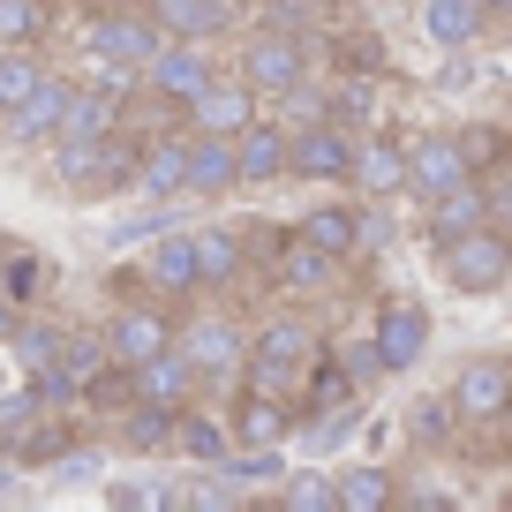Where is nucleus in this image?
Here are the masks:
<instances>
[{
    "label": "nucleus",
    "mask_w": 512,
    "mask_h": 512,
    "mask_svg": "<svg viewBox=\"0 0 512 512\" xmlns=\"http://www.w3.org/2000/svg\"><path fill=\"white\" fill-rule=\"evenodd\" d=\"M324 347H332V339H324L317 324L302 317V309H279V317L249 324V362H241V384L294 400V392L309 384V369L324 362Z\"/></svg>",
    "instance_id": "1"
},
{
    "label": "nucleus",
    "mask_w": 512,
    "mask_h": 512,
    "mask_svg": "<svg viewBox=\"0 0 512 512\" xmlns=\"http://www.w3.org/2000/svg\"><path fill=\"white\" fill-rule=\"evenodd\" d=\"M136 166H144V136H128V121L106 128V136H53V181L83 204L91 196H128Z\"/></svg>",
    "instance_id": "2"
},
{
    "label": "nucleus",
    "mask_w": 512,
    "mask_h": 512,
    "mask_svg": "<svg viewBox=\"0 0 512 512\" xmlns=\"http://www.w3.org/2000/svg\"><path fill=\"white\" fill-rule=\"evenodd\" d=\"M234 76L249 83L264 106H279L287 91H302L317 76V53H309L302 31H279V23H256V31L234 38Z\"/></svg>",
    "instance_id": "3"
},
{
    "label": "nucleus",
    "mask_w": 512,
    "mask_h": 512,
    "mask_svg": "<svg viewBox=\"0 0 512 512\" xmlns=\"http://www.w3.org/2000/svg\"><path fill=\"white\" fill-rule=\"evenodd\" d=\"M174 347L196 362L204 392H226V384H241V362H249V324H241L226 302L181 309V324H174Z\"/></svg>",
    "instance_id": "4"
},
{
    "label": "nucleus",
    "mask_w": 512,
    "mask_h": 512,
    "mask_svg": "<svg viewBox=\"0 0 512 512\" xmlns=\"http://www.w3.org/2000/svg\"><path fill=\"white\" fill-rule=\"evenodd\" d=\"M437 279L452 294H505L512 287V226L482 219L467 234H445L437 241Z\"/></svg>",
    "instance_id": "5"
},
{
    "label": "nucleus",
    "mask_w": 512,
    "mask_h": 512,
    "mask_svg": "<svg viewBox=\"0 0 512 512\" xmlns=\"http://www.w3.org/2000/svg\"><path fill=\"white\" fill-rule=\"evenodd\" d=\"M452 407H460V430H505L512 422V354H467L452 369Z\"/></svg>",
    "instance_id": "6"
},
{
    "label": "nucleus",
    "mask_w": 512,
    "mask_h": 512,
    "mask_svg": "<svg viewBox=\"0 0 512 512\" xmlns=\"http://www.w3.org/2000/svg\"><path fill=\"white\" fill-rule=\"evenodd\" d=\"M347 272H354L347 256L317 249L302 226H287V234H279V249L264 256V287H287V294H302V302H324V294H339V287H347Z\"/></svg>",
    "instance_id": "7"
},
{
    "label": "nucleus",
    "mask_w": 512,
    "mask_h": 512,
    "mask_svg": "<svg viewBox=\"0 0 512 512\" xmlns=\"http://www.w3.org/2000/svg\"><path fill=\"white\" fill-rule=\"evenodd\" d=\"M166 46L159 16L151 8H106V16L83 31V53H91V68H128V76H144V61Z\"/></svg>",
    "instance_id": "8"
},
{
    "label": "nucleus",
    "mask_w": 512,
    "mask_h": 512,
    "mask_svg": "<svg viewBox=\"0 0 512 512\" xmlns=\"http://www.w3.org/2000/svg\"><path fill=\"white\" fill-rule=\"evenodd\" d=\"M369 339H377L384 369H392V377H407V369H422V354H430L437 317H430V302H422V294H384L377 317H369Z\"/></svg>",
    "instance_id": "9"
},
{
    "label": "nucleus",
    "mask_w": 512,
    "mask_h": 512,
    "mask_svg": "<svg viewBox=\"0 0 512 512\" xmlns=\"http://www.w3.org/2000/svg\"><path fill=\"white\" fill-rule=\"evenodd\" d=\"M174 324H181V309H174V302H151V294L121 302V309L106 317V347H113V362L136 369V362H151V354H166V347H174Z\"/></svg>",
    "instance_id": "10"
},
{
    "label": "nucleus",
    "mask_w": 512,
    "mask_h": 512,
    "mask_svg": "<svg viewBox=\"0 0 512 512\" xmlns=\"http://www.w3.org/2000/svg\"><path fill=\"white\" fill-rule=\"evenodd\" d=\"M211 76H219V53H211L204 38H166V46L144 61V76H136V83H144L151 98H166V106L189 113V98L204 91Z\"/></svg>",
    "instance_id": "11"
},
{
    "label": "nucleus",
    "mask_w": 512,
    "mask_h": 512,
    "mask_svg": "<svg viewBox=\"0 0 512 512\" xmlns=\"http://www.w3.org/2000/svg\"><path fill=\"white\" fill-rule=\"evenodd\" d=\"M234 159H241V189H287V181H294V128L264 106L234 136Z\"/></svg>",
    "instance_id": "12"
},
{
    "label": "nucleus",
    "mask_w": 512,
    "mask_h": 512,
    "mask_svg": "<svg viewBox=\"0 0 512 512\" xmlns=\"http://www.w3.org/2000/svg\"><path fill=\"white\" fill-rule=\"evenodd\" d=\"M354 136H362V128H347V121H302L294 128V181H309V189H347Z\"/></svg>",
    "instance_id": "13"
},
{
    "label": "nucleus",
    "mask_w": 512,
    "mask_h": 512,
    "mask_svg": "<svg viewBox=\"0 0 512 512\" xmlns=\"http://www.w3.org/2000/svg\"><path fill=\"white\" fill-rule=\"evenodd\" d=\"M475 174V159H467V136L460 128H415L407 136V196H437V189H452V181H467Z\"/></svg>",
    "instance_id": "14"
},
{
    "label": "nucleus",
    "mask_w": 512,
    "mask_h": 512,
    "mask_svg": "<svg viewBox=\"0 0 512 512\" xmlns=\"http://www.w3.org/2000/svg\"><path fill=\"white\" fill-rule=\"evenodd\" d=\"M347 189L362 196V204H392V196H407V136H392V128H362V136H354Z\"/></svg>",
    "instance_id": "15"
},
{
    "label": "nucleus",
    "mask_w": 512,
    "mask_h": 512,
    "mask_svg": "<svg viewBox=\"0 0 512 512\" xmlns=\"http://www.w3.org/2000/svg\"><path fill=\"white\" fill-rule=\"evenodd\" d=\"M189 241H196V279H204V294H234L241 279H256L249 226L211 219V226H189Z\"/></svg>",
    "instance_id": "16"
},
{
    "label": "nucleus",
    "mask_w": 512,
    "mask_h": 512,
    "mask_svg": "<svg viewBox=\"0 0 512 512\" xmlns=\"http://www.w3.org/2000/svg\"><path fill=\"white\" fill-rule=\"evenodd\" d=\"M144 287L159 294V302H196L204 294V279H196V241H189V226H159L151 234V249H144Z\"/></svg>",
    "instance_id": "17"
},
{
    "label": "nucleus",
    "mask_w": 512,
    "mask_h": 512,
    "mask_svg": "<svg viewBox=\"0 0 512 512\" xmlns=\"http://www.w3.org/2000/svg\"><path fill=\"white\" fill-rule=\"evenodd\" d=\"M256 113H264V98H256V91H249L241 76H226V68H219V76H211L204 91L189 98L181 128H196V136H241V128H249Z\"/></svg>",
    "instance_id": "18"
},
{
    "label": "nucleus",
    "mask_w": 512,
    "mask_h": 512,
    "mask_svg": "<svg viewBox=\"0 0 512 512\" xmlns=\"http://www.w3.org/2000/svg\"><path fill=\"white\" fill-rule=\"evenodd\" d=\"M226 422H234V445H294L302 437V407L279 392H256V384H234Z\"/></svg>",
    "instance_id": "19"
},
{
    "label": "nucleus",
    "mask_w": 512,
    "mask_h": 512,
    "mask_svg": "<svg viewBox=\"0 0 512 512\" xmlns=\"http://www.w3.org/2000/svg\"><path fill=\"white\" fill-rule=\"evenodd\" d=\"M128 400H151V407H189V400H204V377H196V362L181 347H166V354H151V362H136L128 369Z\"/></svg>",
    "instance_id": "20"
},
{
    "label": "nucleus",
    "mask_w": 512,
    "mask_h": 512,
    "mask_svg": "<svg viewBox=\"0 0 512 512\" xmlns=\"http://www.w3.org/2000/svg\"><path fill=\"white\" fill-rule=\"evenodd\" d=\"M144 8L159 16L166 38H204V46H219V38H234L249 23L241 0H144Z\"/></svg>",
    "instance_id": "21"
},
{
    "label": "nucleus",
    "mask_w": 512,
    "mask_h": 512,
    "mask_svg": "<svg viewBox=\"0 0 512 512\" xmlns=\"http://www.w3.org/2000/svg\"><path fill=\"white\" fill-rule=\"evenodd\" d=\"M136 196H151V204H174V196H189V128H159V136H144Z\"/></svg>",
    "instance_id": "22"
},
{
    "label": "nucleus",
    "mask_w": 512,
    "mask_h": 512,
    "mask_svg": "<svg viewBox=\"0 0 512 512\" xmlns=\"http://www.w3.org/2000/svg\"><path fill=\"white\" fill-rule=\"evenodd\" d=\"M68 98H76V76H46L16 113H8V121H0V128H8V144H23V151H31V144H53V136H61V121H68Z\"/></svg>",
    "instance_id": "23"
},
{
    "label": "nucleus",
    "mask_w": 512,
    "mask_h": 512,
    "mask_svg": "<svg viewBox=\"0 0 512 512\" xmlns=\"http://www.w3.org/2000/svg\"><path fill=\"white\" fill-rule=\"evenodd\" d=\"M294 226H302L317 249H332V256H347V264H362V196H354V189H339V196H324V204H309Z\"/></svg>",
    "instance_id": "24"
},
{
    "label": "nucleus",
    "mask_w": 512,
    "mask_h": 512,
    "mask_svg": "<svg viewBox=\"0 0 512 512\" xmlns=\"http://www.w3.org/2000/svg\"><path fill=\"white\" fill-rule=\"evenodd\" d=\"M415 16H422V38L445 46V53H475L482 38H490V23H497L482 0H422Z\"/></svg>",
    "instance_id": "25"
},
{
    "label": "nucleus",
    "mask_w": 512,
    "mask_h": 512,
    "mask_svg": "<svg viewBox=\"0 0 512 512\" xmlns=\"http://www.w3.org/2000/svg\"><path fill=\"white\" fill-rule=\"evenodd\" d=\"M234 189H241L234 136H196V128H189V196H196V204H226Z\"/></svg>",
    "instance_id": "26"
},
{
    "label": "nucleus",
    "mask_w": 512,
    "mask_h": 512,
    "mask_svg": "<svg viewBox=\"0 0 512 512\" xmlns=\"http://www.w3.org/2000/svg\"><path fill=\"white\" fill-rule=\"evenodd\" d=\"M113 445L128 460H174V407H151V400H128L113 415Z\"/></svg>",
    "instance_id": "27"
},
{
    "label": "nucleus",
    "mask_w": 512,
    "mask_h": 512,
    "mask_svg": "<svg viewBox=\"0 0 512 512\" xmlns=\"http://www.w3.org/2000/svg\"><path fill=\"white\" fill-rule=\"evenodd\" d=\"M226 452H234V422L211 415L204 400H189V407L174 415V460H189V467H219Z\"/></svg>",
    "instance_id": "28"
},
{
    "label": "nucleus",
    "mask_w": 512,
    "mask_h": 512,
    "mask_svg": "<svg viewBox=\"0 0 512 512\" xmlns=\"http://www.w3.org/2000/svg\"><path fill=\"white\" fill-rule=\"evenodd\" d=\"M400 505H407L400 467H384V460L339 467V512H400Z\"/></svg>",
    "instance_id": "29"
},
{
    "label": "nucleus",
    "mask_w": 512,
    "mask_h": 512,
    "mask_svg": "<svg viewBox=\"0 0 512 512\" xmlns=\"http://www.w3.org/2000/svg\"><path fill=\"white\" fill-rule=\"evenodd\" d=\"M482 219H490V196H482V174H467V181H452V189L422 196V234H430V241H445V234H467V226H482Z\"/></svg>",
    "instance_id": "30"
},
{
    "label": "nucleus",
    "mask_w": 512,
    "mask_h": 512,
    "mask_svg": "<svg viewBox=\"0 0 512 512\" xmlns=\"http://www.w3.org/2000/svg\"><path fill=\"white\" fill-rule=\"evenodd\" d=\"M264 505L272 512H339V475L332 467H287Z\"/></svg>",
    "instance_id": "31"
},
{
    "label": "nucleus",
    "mask_w": 512,
    "mask_h": 512,
    "mask_svg": "<svg viewBox=\"0 0 512 512\" xmlns=\"http://www.w3.org/2000/svg\"><path fill=\"white\" fill-rule=\"evenodd\" d=\"M362 392H347V400H332V407H317V415H302V437L294 445H309V452H339L354 430H362Z\"/></svg>",
    "instance_id": "32"
},
{
    "label": "nucleus",
    "mask_w": 512,
    "mask_h": 512,
    "mask_svg": "<svg viewBox=\"0 0 512 512\" xmlns=\"http://www.w3.org/2000/svg\"><path fill=\"white\" fill-rule=\"evenodd\" d=\"M460 407H452V392H437V400H415V415H407V445L415 452H452L460 445Z\"/></svg>",
    "instance_id": "33"
},
{
    "label": "nucleus",
    "mask_w": 512,
    "mask_h": 512,
    "mask_svg": "<svg viewBox=\"0 0 512 512\" xmlns=\"http://www.w3.org/2000/svg\"><path fill=\"white\" fill-rule=\"evenodd\" d=\"M46 76H53V68L38 61L31 46H0V121H8V113H16V106H23V98H31Z\"/></svg>",
    "instance_id": "34"
},
{
    "label": "nucleus",
    "mask_w": 512,
    "mask_h": 512,
    "mask_svg": "<svg viewBox=\"0 0 512 512\" xmlns=\"http://www.w3.org/2000/svg\"><path fill=\"white\" fill-rule=\"evenodd\" d=\"M46 287H53V264H46V256H31V249H8V264H0V294H8L16 309H31Z\"/></svg>",
    "instance_id": "35"
},
{
    "label": "nucleus",
    "mask_w": 512,
    "mask_h": 512,
    "mask_svg": "<svg viewBox=\"0 0 512 512\" xmlns=\"http://www.w3.org/2000/svg\"><path fill=\"white\" fill-rule=\"evenodd\" d=\"M332 354H339V369H347V384H354V392H377V384L392 377L369 332H347V339H332Z\"/></svg>",
    "instance_id": "36"
},
{
    "label": "nucleus",
    "mask_w": 512,
    "mask_h": 512,
    "mask_svg": "<svg viewBox=\"0 0 512 512\" xmlns=\"http://www.w3.org/2000/svg\"><path fill=\"white\" fill-rule=\"evenodd\" d=\"M181 505L189 512H226V505H249V490H241L226 467H204L196 482H181Z\"/></svg>",
    "instance_id": "37"
},
{
    "label": "nucleus",
    "mask_w": 512,
    "mask_h": 512,
    "mask_svg": "<svg viewBox=\"0 0 512 512\" xmlns=\"http://www.w3.org/2000/svg\"><path fill=\"white\" fill-rule=\"evenodd\" d=\"M8 339H16L23 369H53V362H61V347H68L61 324H38V317H16V332H8Z\"/></svg>",
    "instance_id": "38"
},
{
    "label": "nucleus",
    "mask_w": 512,
    "mask_h": 512,
    "mask_svg": "<svg viewBox=\"0 0 512 512\" xmlns=\"http://www.w3.org/2000/svg\"><path fill=\"white\" fill-rule=\"evenodd\" d=\"M46 16L53 8H38V0H0V46H38Z\"/></svg>",
    "instance_id": "39"
},
{
    "label": "nucleus",
    "mask_w": 512,
    "mask_h": 512,
    "mask_svg": "<svg viewBox=\"0 0 512 512\" xmlns=\"http://www.w3.org/2000/svg\"><path fill=\"white\" fill-rule=\"evenodd\" d=\"M106 505H128V512H166V505H181V482H113Z\"/></svg>",
    "instance_id": "40"
},
{
    "label": "nucleus",
    "mask_w": 512,
    "mask_h": 512,
    "mask_svg": "<svg viewBox=\"0 0 512 512\" xmlns=\"http://www.w3.org/2000/svg\"><path fill=\"white\" fill-rule=\"evenodd\" d=\"M460 136H467V159H475V174H490V166H505V159H512V128H482V121H467Z\"/></svg>",
    "instance_id": "41"
},
{
    "label": "nucleus",
    "mask_w": 512,
    "mask_h": 512,
    "mask_svg": "<svg viewBox=\"0 0 512 512\" xmlns=\"http://www.w3.org/2000/svg\"><path fill=\"white\" fill-rule=\"evenodd\" d=\"M392 241H400L392 234V204H362V256H384Z\"/></svg>",
    "instance_id": "42"
},
{
    "label": "nucleus",
    "mask_w": 512,
    "mask_h": 512,
    "mask_svg": "<svg viewBox=\"0 0 512 512\" xmlns=\"http://www.w3.org/2000/svg\"><path fill=\"white\" fill-rule=\"evenodd\" d=\"M482 196H490V219H497V226H512V159L482 174Z\"/></svg>",
    "instance_id": "43"
},
{
    "label": "nucleus",
    "mask_w": 512,
    "mask_h": 512,
    "mask_svg": "<svg viewBox=\"0 0 512 512\" xmlns=\"http://www.w3.org/2000/svg\"><path fill=\"white\" fill-rule=\"evenodd\" d=\"M53 475H61V482H91V475H98V452H91V445H83V452H61V460H53Z\"/></svg>",
    "instance_id": "44"
},
{
    "label": "nucleus",
    "mask_w": 512,
    "mask_h": 512,
    "mask_svg": "<svg viewBox=\"0 0 512 512\" xmlns=\"http://www.w3.org/2000/svg\"><path fill=\"white\" fill-rule=\"evenodd\" d=\"M16 332V302H8V294H0V339Z\"/></svg>",
    "instance_id": "45"
},
{
    "label": "nucleus",
    "mask_w": 512,
    "mask_h": 512,
    "mask_svg": "<svg viewBox=\"0 0 512 512\" xmlns=\"http://www.w3.org/2000/svg\"><path fill=\"white\" fill-rule=\"evenodd\" d=\"M482 8H490V16H497V23H512V0H482Z\"/></svg>",
    "instance_id": "46"
},
{
    "label": "nucleus",
    "mask_w": 512,
    "mask_h": 512,
    "mask_svg": "<svg viewBox=\"0 0 512 512\" xmlns=\"http://www.w3.org/2000/svg\"><path fill=\"white\" fill-rule=\"evenodd\" d=\"M0 264H8V234H0Z\"/></svg>",
    "instance_id": "47"
},
{
    "label": "nucleus",
    "mask_w": 512,
    "mask_h": 512,
    "mask_svg": "<svg viewBox=\"0 0 512 512\" xmlns=\"http://www.w3.org/2000/svg\"><path fill=\"white\" fill-rule=\"evenodd\" d=\"M241 8H249V16H256V8H264V0H241Z\"/></svg>",
    "instance_id": "48"
},
{
    "label": "nucleus",
    "mask_w": 512,
    "mask_h": 512,
    "mask_svg": "<svg viewBox=\"0 0 512 512\" xmlns=\"http://www.w3.org/2000/svg\"><path fill=\"white\" fill-rule=\"evenodd\" d=\"M38 8H61V0H38Z\"/></svg>",
    "instance_id": "49"
},
{
    "label": "nucleus",
    "mask_w": 512,
    "mask_h": 512,
    "mask_svg": "<svg viewBox=\"0 0 512 512\" xmlns=\"http://www.w3.org/2000/svg\"><path fill=\"white\" fill-rule=\"evenodd\" d=\"M505 460H512V445H505Z\"/></svg>",
    "instance_id": "50"
}]
</instances>
